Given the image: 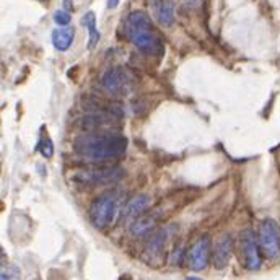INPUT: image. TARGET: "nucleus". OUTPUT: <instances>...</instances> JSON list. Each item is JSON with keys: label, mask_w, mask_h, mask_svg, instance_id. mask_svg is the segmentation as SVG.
I'll return each instance as SVG.
<instances>
[{"label": "nucleus", "mask_w": 280, "mask_h": 280, "mask_svg": "<svg viewBox=\"0 0 280 280\" xmlns=\"http://www.w3.org/2000/svg\"><path fill=\"white\" fill-rule=\"evenodd\" d=\"M65 2V10H67V12H70V10L74 8V5H72V0H64Z\"/></svg>", "instance_id": "obj_21"}, {"label": "nucleus", "mask_w": 280, "mask_h": 280, "mask_svg": "<svg viewBox=\"0 0 280 280\" xmlns=\"http://www.w3.org/2000/svg\"><path fill=\"white\" fill-rule=\"evenodd\" d=\"M124 176V171L121 168H103V170H93V171H83L77 175V179L81 182L91 186H98V184H109V182L119 181Z\"/></svg>", "instance_id": "obj_7"}, {"label": "nucleus", "mask_w": 280, "mask_h": 280, "mask_svg": "<svg viewBox=\"0 0 280 280\" xmlns=\"http://www.w3.org/2000/svg\"><path fill=\"white\" fill-rule=\"evenodd\" d=\"M118 210H119L118 199L113 194H104L91 204L90 220L98 230H104V228H108L114 222Z\"/></svg>", "instance_id": "obj_3"}, {"label": "nucleus", "mask_w": 280, "mask_h": 280, "mask_svg": "<svg viewBox=\"0 0 280 280\" xmlns=\"http://www.w3.org/2000/svg\"><path fill=\"white\" fill-rule=\"evenodd\" d=\"M38 2H41V3H48L49 0H38Z\"/></svg>", "instance_id": "obj_22"}, {"label": "nucleus", "mask_w": 280, "mask_h": 280, "mask_svg": "<svg viewBox=\"0 0 280 280\" xmlns=\"http://www.w3.org/2000/svg\"><path fill=\"white\" fill-rule=\"evenodd\" d=\"M156 225V220L155 217H150V215H140L139 218H135V222L132 223L130 227V233L137 238L140 236H145L149 233L153 231V228Z\"/></svg>", "instance_id": "obj_13"}, {"label": "nucleus", "mask_w": 280, "mask_h": 280, "mask_svg": "<svg viewBox=\"0 0 280 280\" xmlns=\"http://www.w3.org/2000/svg\"><path fill=\"white\" fill-rule=\"evenodd\" d=\"M165 244H166V231H158L150 238L145 246V256L152 259H158L165 253Z\"/></svg>", "instance_id": "obj_12"}, {"label": "nucleus", "mask_w": 280, "mask_h": 280, "mask_svg": "<svg viewBox=\"0 0 280 280\" xmlns=\"http://www.w3.org/2000/svg\"><path fill=\"white\" fill-rule=\"evenodd\" d=\"M118 5H119V0H108V8L113 10L118 7Z\"/></svg>", "instance_id": "obj_20"}, {"label": "nucleus", "mask_w": 280, "mask_h": 280, "mask_svg": "<svg viewBox=\"0 0 280 280\" xmlns=\"http://www.w3.org/2000/svg\"><path fill=\"white\" fill-rule=\"evenodd\" d=\"M233 251V238L230 235H223L217 241L215 249H213V266L217 269H225L231 259Z\"/></svg>", "instance_id": "obj_9"}, {"label": "nucleus", "mask_w": 280, "mask_h": 280, "mask_svg": "<svg viewBox=\"0 0 280 280\" xmlns=\"http://www.w3.org/2000/svg\"><path fill=\"white\" fill-rule=\"evenodd\" d=\"M38 150L43 153L44 158H51L54 153V145H52V140L49 139V137H46V139L41 142V144L38 145Z\"/></svg>", "instance_id": "obj_16"}, {"label": "nucleus", "mask_w": 280, "mask_h": 280, "mask_svg": "<svg viewBox=\"0 0 280 280\" xmlns=\"http://www.w3.org/2000/svg\"><path fill=\"white\" fill-rule=\"evenodd\" d=\"M103 86L108 90V93L114 96L127 95L132 88V77L124 69H119V67L111 69L104 74Z\"/></svg>", "instance_id": "obj_6"}, {"label": "nucleus", "mask_w": 280, "mask_h": 280, "mask_svg": "<svg viewBox=\"0 0 280 280\" xmlns=\"http://www.w3.org/2000/svg\"><path fill=\"white\" fill-rule=\"evenodd\" d=\"M186 3L189 5V7H192V8H199L202 0H186Z\"/></svg>", "instance_id": "obj_19"}, {"label": "nucleus", "mask_w": 280, "mask_h": 280, "mask_svg": "<svg viewBox=\"0 0 280 280\" xmlns=\"http://www.w3.org/2000/svg\"><path fill=\"white\" fill-rule=\"evenodd\" d=\"M75 31L72 26H60L52 31V44L57 51H67L74 43Z\"/></svg>", "instance_id": "obj_11"}, {"label": "nucleus", "mask_w": 280, "mask_h": 280, "mask_svg": "<svg viewBox=\"0 0 280 280\" xmlns=\"http://www.w3.org/2000/svg\"><path fill=\"white\" fill-rule=\"evenodd\" d=\"M126 31L135 48H139L144 52L156 54L161 51V43L152 28V22L145 12H140V10L132 12L127 18Z\"/></svg>", "instance_id": "obj_2"}, {"label": "nucleus", "mask_w": 280, "mask_h": 280, "mask_svg": "<svg viewBox=\"0 0 280 280\" xmlns=\"http://www.w3.org/2000/svg\"><path fill=\"white\" fill-rule=\"evenodd\" d=\"M156 20L163 25V26H171L175 23V13H173V7L168 2H163V7L156 15Z\"/></svg>", "instance_id": "obj_15"}, {"label": "nucleus", "mask_w": 280, "mask_h": 280, "mask_svg": "<svg viewBox=\"0 0 280 280\" xmlns=\"http://www.w3.org/2000/svg\"><path fill=\"white\" fill-rule=\"evenodd\" d=\"M127 139L114 132H91L80 135L74 142V150L91 161H106L121 158L126 153Z\"/></svg>", "instance_id": "obj_1"}, {"label": "nucleus", "mask_w": 280, "mask_h": 280, "mask_svg": "<svg viewBox=\"0 0 280 280\" xmlns=\"http://www.w3.org/2000/svg\"><path fill=\"white\" fill-rule=\"evenodd\" d=\"M150 199L144 194L135 196L127 202V205L124 208V220H130V218H139L142 213H145V210L149 208Z\"/></svg>", "instance_id": "obj_10"}, {"label": "nucleus", "mask_w": 280, "mask_h": 280, "mask_svg": "<svg viewBox=\"0 0 280 280\" xmlns=\"http://www.w3.org/2000/svg\"><path fill=\"white\" fill-rule=\"evenodd\" d=\"M81 25L88 29L90 36H88V49H93L96 43L100 41V31L98 28H96V17L93 12H88L83 15V18H81Z\"/></svg>", "instance_id": "obj_14"}, {"label": "nucleus", "mask_w": 280, "mask_h": 280, "mask_svg": "<svg viewBox=\"0 0 280 280\" xmlns=\"http://www.w3.org/2000/svg\"><path fill=\"white\" fill-rule=\"evenodd\" d=\"M208 257H210V238L202 236L197 240L194 246L189 251V267L192 271H204L208 264Z\"/></svg>", "instance_id": "obj_8"}, {"label": "nucleus", "mask_w": 280, "mask_h": 280, "mask_svg": "<svg viewBox=\"0 0 280 280\" xmlns=\"http://www.w3.org/2000/svg\"><path fill=\"white\" fill-rule=\"evenodd\" d=\"M70 13L67 10H57V12L54 13V22L59 25V26H69L70 23Z\"/></svg>", "instance_id": "obj_17"}, {"label": "nucleus", "mask_w": 280, "mask_h": 280, "mask_svg": "<svg viewBox=\"0 0 280 280\" xmlns=\"http://www.w3.org/2000/svg\"><path fill=\"white\" fill-rule=\"evenodd\" d=\"M259 246L266 257H280V228L272 218H266L259 227Z\"/></svg>", "instance_id": "obj_4"}, {"label": "nucleus", "mask_w": 280, "mask_h": 280, "mask_svg": "<svg viewBox=\"0 0 280 280\" xmlns=\"http://www.w3.org/2000/svg\"><path fill=\"white\" fill-rule=\"evenodd\" d=\"M240 241H241V256H243L244 267L249 269V271H256V269L261 267V262H262L256 235H254L251 230H244L241 233Z\"/></svg>", "instance_id": "obj_5"}, {"label": "nucleus", "mask_w": 280, "mask_h": 280, "mask_svg": "<svg viewBox=\"0 0 280 280\" xmlns=\"http://www.w3.org/2000/svg\"><path fill=\"white\" fill-rule=\"evenodd\" d=\"M20 272L15 267H3L2 269V280H18Z\"/></svg>", "instance_id": "obj_18"}]
</instances>
